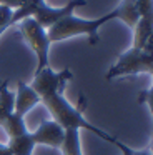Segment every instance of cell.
Wrapping results in <instances>:
<instances>
[{
    "instance_id": "52a82bcc",
    "label": "cell",
    "mask_w": 153,
    "mask_h": 155,
    "mask_svg": "<svg viewBox=\"0 0 153 155\" xmlns=\"http://www.w3.org/2000/svg\"><path fill=\"white\" fill-rule=\"evenodd\" d=\"M37 104H40V97L35 94V90L25 82H18L17 84V92H15L13 115H17L18 118H25V115Z\"/></svg>"
},
{
    "instance_id": "5b68a950",
    "label": "cell",
    "mask_w": 153,
    "mask_h": 155,
    "mask_svg": "<svg viewBox=\"0 0 153 155\" xmlns=\"http://www.w3.org/2000/svg\"><path fill=\"white\" fill-rule=\"evenodd\" d=\"M18 28L22 32L25 42L35 52V57H37L35 72H40L42 68H45L48 65V52H50V45H52L48 40V35H47V30L32 17L20 20Z\"/></svg>"
},
{
    "instance_id": "3957f363",
    "label": "cell",
    "mask_w": 153,
    "mask_h": 155,
    "mask_svg": "<svg viewBox=\"0 0 153 155\" xmlns=\"http://www.w3.org/2000/svg\"><path fill=\"white\" fill-rule=\"evenodd\" d=\"M86 0H70L67 5L63 7H50L45 0H23V4L20 8L13 10L12 15V25L18 24L23 18H35L45 30H48L52 25H55L58 20H62L63 17L73 14L75 8L78 7H85Z\"/></svg>"
},
{
    "instance_id": "2e32d148",
    "label": "cell",
    "mask_w": 153,
    "mask_h": 155,
    "mask_svg": "<svg viewBox=\"0 0 153 155\" xmlns=\"http://www.w3.org/2000/svg\"><path fill=\"white\" fill-rule=\"evenodd\" d=\"M0 155H13L10 152V148L7 147V143H0Z\"/></svg>"
},
{
    "instance_id": "30bf717a",
    "label": "cell",
    "mask_w": 153,
    "mask_h": 155,
    "mask_svg": "<svg viewBox=\"0 0 153 155\" xmlns=\"http://www.w3.org/2000/svg\"><path fill=\"white\" fill-rule=\"evenodd\" d=\"M62 155H83L80 143V130H65V138L60 147Z\"/></svg>"
},
{
    "instance_id": "9c48e42d",
    "label": "cell",
    "mask_w": 153,
    "mask_h": 155,
    "mask_svg": "<svg viewBox=\"0 0 153 155\" xmlns=\"http://www.w3.org/2000/svg\"><path fill=\"white\" fill-rule=\"evenodd\" d=\"M116 18L122 20L125 25H128L130 28H135L138 24V8H136V0H122L120 5L115 8Z\"/></svg>"
},
{
    "instance_id": "7c38bea8",
    "label": "cell",
    "mask_w": 153,
    "mask_h": 155,
    "mask_svg": "<svg viewBox=\"0 0 153 155\" xmlns=\"http://www.w3.org/2000/svg\"><path fill=\"white\" fill-rule=\"evenodd\" d=\"M12 15H13V10H10L8 7L0 5V30L5 32L12 25Z\"/></svg>"
},
{
    "instance_id": "277c9868",
    "label": "cell",
    "mask_w": 153,
    "mask_h": 155,
    "mask_svg": "<svg viewBox=\"0 0 153 155\" xmlns=\"http://www.w3.org/2000/svg\"><path fill=\"white\" fill-rule=\"evenodd\" d=\"M151 70H153V52L130 47L108 68L105 77L106 80H113L116 77H125V75L150 74Z\"/></svg>"
},
{
    "instance_id": "7a4b0ae2",
    "label": "cell",
    "mask_w": 153,
    "mask_h": 155,
    "mask_svg": "<svg viewBox=\"0 0 153 155\" xmlns=\"http://www.w3.org/2000/svg\"><path fill=\"white\" fill-rule=\"evenodd\" d=\"M115 18H116L115 10L108 12V14L102 15L98 18H80V17H75L73 14H70L67 17H63L62 20H58L55 25H52L47 30V35H48L50 44L67 40V38L76 37V35H86L90 44L96 45L100 40L98 37L100 27L110 20H115Z\"/></svg>"
},
{
    "instance_id": "8fae6325",
    "label": "cell",
    "mask_w": 153,
    "mask_h": 155,
    "mask_svg": "<svg viewBox=\"0 0 153 155\" xmlns=\"http://www.w3.org/2000/svg\"><path fill=\"white\" fill-rule=\"evenodd\" d=\"M150 75H151V85H150L146 90L140 92V95H138V104L148 105L150 114H151V117H153V70L150 72Z\"/></svg>"
},
{
    "instance_id": "5bb4252c",
    "label": "cell",
    "mask_w": 153,
    "mask_h": 155,
    "mask_svg": "<svg viewBox=\"0 0 153 155\" xmlns=\"http://www.w3.org/2000/svg\"><path fill=\"white\" fill-rule=\"evenodd\" d=\"M115 145L120 148V152H122V155H133V148H130L128 145H125L122 140H116Z\"/></svg>"
},
{
    "instance_id": "ac0fdd59",
    "label": "cell",
    "mask_w": 153,
    "mask_h": 155,
    "mask_svg": "<svg viewBox=\"0 0 153 155\" xmlns=\"http://www.w3.org/2000/svg\"><path fill=\"white\" fill-rule=\"evenodd\" d=\"M148 152L153 155V135H151V140H150V145H148Z\"/></svg>"
},
{
    "instance_id": "4fadbf2b",
    "label": "cell",
    "mask_w": 153,
    "mask_h": 155,
    "mask_svg": "<svg viewBox=\"0 0 153 155\" xmlns=\"http://www.w3.org/2000/svg\"><path fill=\"white\" fill-rule=\"evenodd\" d=\"M22 4H23V0H0V5L8 7L10 10H17V8H20Z\"/></svg>"
},
{
    "instance_id": "e0dca14e",
    "label": "cell",
    "mask_w": 153,
    "mask_h": 155,
    "mask_svg": "<svg viewBox=\"0 0 153 155\" xmlns=\"http://www.w3.org/2000/svg\"><path fill=\"white\" fill-rule=\"evenodd\" d=\"M133 155H151V153L146 148V150H133Z\"/></svg>"
},
{
    "instance_id": "8992f818",
    "label": "cell",
    "mask_w": 153,
    "mask_h": 155,
    "mask_svg": "<svg viewBox=\"0 0 153 155\" xmlns=\"http://www.w3.org/2000/svg\"><path fill=\"white\" fill-rule=\"evenodd\" d=\"M30 137H32V142L35 145H48L52 148L60 150L63 138H65V130L57 122L43 120L35 132H30Z\"/></svg>"
},
{
    "instance_id": "9a60e30c",
    "label": "cell",
    "mask_w": 153,
    "mask_h": 155,
    "mask_svg": "<svg viewBox=\"0 0 153 155\" xmlns=\"http://www.w3.org/2000/svg\"><path fill=\"white\" fill-rule=\"evenodd\" d=\"M143 50H146V52H153V32L150 34V37L146 38L145 45H143Z\"/></svg>"
},
{
    "instance_id": "d6986e66",
    "label": "cell",
    "mask_w": 153,
    "mask_h": 155,
    "mask_svg": "<svg viewBox=\"0 0 153 155\" xmlns=\"http://www.w3.org/2000/svg\"><path fill=\"white\" fill-rule=\"evenodd\" d=\"M2 34H3V30H0V35H2Z\"/></svg>"
},
{
    "instance_id": "ba28073f",
    "label": "cell",
    "mask_w": 153,
    "mask_h": 155,
    "mask_svg": "<svg viewBox=\"0 0 153 155\" xmlns=\"http://www.w3.org/2000/svg\"><path fill=\"white\" fill-rule=\"evenodd\" d=\"M13 105H15V94L8 88V82L3 80L0 84V127L12 117Z\"/></svg>"
},
{
    "instance_id": "6da1fadb",
    "label": "cell",
    "mask_w": 153,
    "mask_h": 155,
    "mask_svg": "<svg viewBox=\"0 0 153 155\" xmlns=\"http://www.w3.org/2000/svg\"><path fill=\"white\" fill-rule=\"evenodd\" d=\"M72 78H73V74L70 72V68H63L62 72H55L50 65H47L40 72H35L33 80L28 85L35 90V94L40 97V102L47 107L48 114L52 115V120L57 122L63 130H86L95 134L102 140L115 145V142L118 138L106 134L105 130L98 128L96 125L90 124L83 117V108H85V97L83 95H80L76 107H73L65 98L63 92H65L67 84Z\"/></svg>"
}]
</instances>
